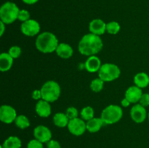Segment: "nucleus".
<instances>
[{
	"instance_id": "nucleus-1",
	"label": "nucleus",
	"mask_w": 149,
	"mask_h": 148,
	"mask_svg": "<svg viewBox=\"0 0 149 148\" xmlns=\"http://www.w3.org/2000/svg\"><path fill=\"white\" fill-rule=\"evenodd\" d=\"M103 41L100 36L88 33L81 38L79 43V52L83 55L93 56L95 55L103 49Z\"/></svg>"
},
{
	"instance_id": "nucleus-2",
	"label": "nucleus",
	"mask_w": 149,
	"mask_h": 148,
	"mask_svg": "<svg viewBox=\"0 0 149 148\" xmlns=\"http://www.w3.org/2000/svg\"><path fill=\"white\" fill-rule=\"evenodd\" d=\"M36 47L42 53H52L55 52L58 46V40L55 34L51 32H43L36 39Z\"/></svg>"
},
{
	"instance_id": "nucleus-3",
	"label": "nucleus",
	"mask_w": 149,
	"mask_h": 148,
	"mask_svg": "<svg viewBox=\"0 0 149 148\" xmlns=\"http://www.w3.org/2000/svg\"><path fill=\"white\" fill-rule=\"evenodd\" d=\"M61 91V87L58 83L55 81H48L41 88L42 99L49 102H53L59 98Z\"/></svg>"
},
{
	"instance_id": "nucleus-4",
	"label": "nucleus",
	"mask_w": 149,
	"mask_h": 148,
	"mask_svg": "<svg viewBox=\"0 0 149 148\" xmlns=\"http://www.w3.org/2000/svg\"><path fill=\"white\" fill-rule=\"evenodd\" d=\"M20 10L15 3L7 1L0 8V18L4 24H11L18 17Z\"/></svg>"
},
{
	"instance_id": "nucleus-5",
	"label": "nucleus",
	"mask_w": 149,
	"mask_h": 148,
	"mask_svg": "<svg viewBox=\"0 0 149 148\" xmlns=\"http://www.w3.org/2000/svg\"><path fill=\"white\" fill-rule=\"evenodd\" d=\"M123 115L122 107L116 104H111L103 109L101 113V119L106 125L113 124L121 120Z\"/></svg>"
},
{
	"instance_id": "nucleus-6",
	"label": "nucleus",
	"mask_w": 149,
	"mask_h": 148,
	"mask_svg": "<svg viewBox=\"0 0 149 148\" xmlns=\"http://www.w3.org/2000/svg\"><path fill=\"white\" fill-rule=\"evenodd\" d=\"M119 67L113 63H105L101 65L98 71V76L104 82H109L116 80L120 75Z\"/></svg>"
},
{
	"instance_id": "nucleus-7",
	"label": "nucleus",
	"mask_w": 149,
	"mask_h": 148,
	"mask_svg": "<svg viewBox=\"0 0 149 148\" xmlns=\"http://www.w3.org/2000/svg\"><path fill=\"white\" fill-rule=\"evenodd\" d=\"M67 127L71 134L77 136L84 134V132L87 130L86 123L83 119L79 118H76L69 120Z\"/></svg>"
},
{
	"instance_id": "nucleus-8",
	"label": "nucleus",
	"mask_w": 149,
	"mask_h": 148,
	"mask_svg": "<svg viewBox=\"0 0 149 148\" xmlns=\"http://www.w3.org/2000/svg\"><path fill=\"white\" fill-rule=\"evenodd\" d=\"M22 33L27 36H34L40 31V25L36 20L29 19L27 21L23 22L20 26Z\"/></svg>"
},
{
	"instance_id": "nucleus-9",
	"label": "nucleus",
	"mask_w": 149,
	"mask_h": 148,
	"mask_svg": "<svg viewBox=\"0 0 149 148\" xmlns=\"http://www.w3.org/2000/svg\"><path fill=\"white\" fill-rule=\"evenodd\" d=\"M17 116L15 110L12 106L4 104L0 107V120L3 123L10 124L15 120Z\"/></svg>"
},
{
	"instance_id": "nucleus-10",
	"label": "nucleus",
	"mask_w": 149,
	"mask_h": 148,
	"mask_svg": "<svg viewBox=\"0 0 149 148\" xmlns=\"http://www.w3.org/2000/svg\"><path fill=\"white\" fill-rule=\"evenodd\" d=\"M33 136L42 143H47L52 139V132L49 128L43 125L36 126L33 130Z\"/></svg>"
},
{
	"instance_id": "nucleus-11",
	"label": "nucleus",
	"mask_w": 149,
	"mask_h": 148,
	"mask_svg": "<svg viewBox=\"0 0 149 148\" xmlns=\"http://www.w3.org/2000/svg\"><path fill=\"white\" fill-rule=\"evenodd\" d=\"M130 116L134 122L141 123L145 121L147 117V112L146 107L141 104H136L132 107L130 110Z\"/></svg>"
},
{
	"instance_id": "nucleus-12",
	"label": "nucleus",
	"mask_w": 149,
	"mask_h": 148,
	"mask_svg": "<svg viewBox=\"0 0 149 148\" xmlns=\"http://www.w3.org/2000/svg\"><path fill=\"white\" fill-rule=\"evenodd\" d=\"M142 95V89L139 88L137 86H132L129 87L125 92V98L127 99L130 103L138 102Z\"/></svg>"
},
{
	"instance_id": "nucleus-13",
	"label": "nucleus",
	"mask_w": 149,
	"mask_h": 148,
	"mask_svg": "<svg viewBox=\"0 0 149 148\" xmlns=\"http://www.w3.org/2000/svg\"><path fill=\"white\" fill-rule=\"evenodd\" d=\"M89 29L91 33L100 36L106 31V23L100 19H95L90 23Z\"/></svg>"
},
{
	"instance_id": "nucleus-14",
	"label": "nucleus",
	"mask_w": 149,
	"mask_h": 148,
	"mask_svg": "<svg viewBox=\"0 0 149 148\" xmlns=\"http://www.w3.org/2000/svg\"><path fill=\"white\" fill-rule=\"evenodd\" d=\"M36 113L38 115L42 118H47L51 115L52 109L49 102L45 101L44 100H40L36 103L35 107Z\"/></svg>"
},
{
	"instance_id": "nucleus-15",
	"label": "nucleus",
	"mask_w": 149,
	"mask_h": 148,
	"mask_svg": "<svg viewBox=\"0 0 149 148\" xmlns=\"http://www.w3.org/2000/svg\"><path fill=\"white\" fill-rule=\"evenodd\" d=\"M85 69L90 73H95L99 71L101 67V61L95 55L90 56L84 62Z\"/></svg>"
},
{
	"instance_id": "nucleus-16",
	"label": "nucleus",
	"mask_w": 149,
	"mask_h": 148,
	"mask_svg": "<svg viewBox=\"0 0 149 148\" xmlns=\"http://www.w3.org/2000/svg\"><path fill=\"white\" fill-rule=\"evenodd\" d=\"M55 52L60 57L63 58V59H68L72 57L74 50H73L72 47L68 44L61 43L58 44Z\"/></svg>"
},
{
	"instance_id": "nucleus-17",
	"label": "nucleus",
	"mask_w": 149,
	"mask_h": 148,
	"mask_svg": "<svg viewBox=\"0 0 149 148\" xmlns=\"http://www.w3.org/2000/svg\"><path fill=\"white\" fill-rule=\"evenodd\" d=\"M86 125H87V130L90 133H96L100 130L102 126L105 125V123L101 119V118H93L87 120Z\"/></svg>"
},
{
	"instance_id": "nucleus-18",
	"label": "nucleus",
	"mask_w": 149,
	"mask_h": 148,
	"mask_svg": "<svg viewBox=\"0 0 149 148\" xmlns=\"http://www.w3.org/2000/svg\"><path fill=\"white\" fill-rule=\"evenodd\" d=\"M13 64V58L9 53L3 52L0 55V71L6 72L12 68Z\"/></svg>"
},
{
	"instance_id": "nucleus-19",
	"label": "nucleus",
	"mask_w": 149,
	"mask_h": 148,
	"mask_svg": "<svg viewBox=\"0 0 149 148\" xmlns=\"http://www.w3.org/2000/svg\"><path fill=\"white\" fill-rule=\"evenodd\" d=\"M134 83L139 88H146L149 85V75L143 72L138 73L134 77Z\"/></svg>"
},
{
	"instance_id": "nucleus-20",
	"label": "nucleus",
	"mask_w": 149,
	"mask_h": 148,
	"mask_svg": "<svg viewBox=\"0 0 149 148\" xmlns=\"http://www.w3.org/2000/svg\"><path fill=\"white\" fill-rule=\"evenodd\" d=\"M54 124L59 128L66 127L69 122V118L66 114L63 113H58L53 116Z\"/></svg>"
},
{
	"instance_id": "nucleus-21",
	"label": "nucleus",
	"mask_w": 149,
	"mask_h": 148,
	"mask_svg": "<svg viewBox=\"0 0 149 148\" xmlns=\"http://www.w3.org/2000/svg\"><path fill=\"white\" fill-rule=\"evenodd\" d=\"M21 145V140L17 136H11L4 140L1 147L2 148H20Z\"/></svg>"
},
{
	"instance_id": "nucleus-22",
	"label": "nucleus",
	"mask_w": 149,
	"mask_h": 148,
	"mask_svg": "<svg viewBox=\"0 0 149 148\" xmlns=\"http://www.w3.org/2000/svg\"><path fill=\"white\" fill-rule=\"evenodd\" d=\"M15 123L17 126V127H18L20 129H27L30 126L29 119L26 115H17L15 120Z\"/></svg>"
},
{
	"instance_id": "nucleus-23",
	"label": "nucleus",
	"mask_w": 149,
	"mask_h": 148,
	"mask_svg": "<svg viewBox=\"0 0 149 148\" xmlns=\"http://www.w3.org/2000/svg\"><path fill=\"white\" fill-rule=\"evenodd\" d=\"M94 113L95 112L93 107H90V106H87L81 110L80 115H81V119L87 121V120L94 118Z\"/></svg>"
},
{
	"instance_id": "nucleus-24",
	"label": "nucleus",
	"mask_w": 149,
	"mask_h": 148,
	"mask_svg": "<svg viewBox=\"0 0 149 148\" xmlns=\"http://www.w3.org/2000/svg\"><path fill=\"white\" fill-rule=\"evenodd\" d=\"M103 85H104V81L100 78H97L92 81L90 84V89L94 92H100L103 90Z\"/></svg>"
},
{
	"instance_id": "nucleus-25",
	"label": "nucleus",
	"mask_w": 149,
	"mask_h": 148,
	"mask_svg": "<svg viewBox=\"0 0 149 148\" xmlns=\"http://www.w3.org/2000/svg\"><path fill=\"white\" fill-rule=\"evenodd\" d=\"M120 30V25L116 21L109 22L106 24V31L112 35L118 33Z\"/></svg>"
},
{
	"instance_id": "nucleus-26",
	"label": "nucleus",
	"mask_w": 149,
	"mask_h": 148,
	"mask_svg": "<svg viewBox=\"0 0 149 148\" xmlns=\"http://www.w3.org/2000/svg\"><path fill=\"white\" fill-rule=\"evenodd\" d=\"M8 53L13 59H16L21 55V49L17 46H13L10 48Z\"/></svg>"
},
{
	"instance_id": "nucleus-27",
	"label": "nucleus",
	"mask_w": 149,
	"mask_h": 148,
	"mask_svg": "<svg viewBox=\"0 0 149 148\" xmlns=\"http://www.w3.org/2000/svg\"><path fill=\"white\" fill-rule=\"evenodd\" d=\"M65 114L68 116L69 120H71V119L78 118V110H77V109L76 107H70L66 110Z\"/></svg>"
},
{
	"instance_id": "nucleus-28",
	"label": "nucleus",
	"mask_w": 149,
	"mask_h": 148,
	"mask_svg": "<svg viewBox=\"0 0 149 148\" xmlns=\"http://www.w3.org/2000/svg\"><path fill=\"white\" fill-rule=\"evenodd\" d=\"M17 19H18L20 21L22 22L27 21V20H29V19H30V13H29V12H28L27 10H20L18 13Z\"/></svg>"
},
{
	"instance_id": "nucleus-29",
	"label": "nucleus",
	"mask_w": 149,
	"mask_h": 148,
	"mask_svg": "<svg viewBox=\"0 0 149 148\" xmlns=\"http://www.w3.org/2000/svg\"><path fill=\"white\" fill-rule=\"evenodd\" d=\"M27 148H44L43 143L36 139H32L28 143Z\"/></svg>"
},
{
	"instance_id": "nucleus-30",
	"label": "nucleus",
	"mask_w": 149,
	"mask_h": 148,
	"mask_svg": "<svg viewBox=\"0 0 149 148\" xmlns=\"http://www.w3.org/2000/svg\"><path fill=\"white\" fill-rule=\"evenodd\" d=\"M139 104L143 107H148L149 106V94L148 93H145L143 94L142 97H141V100L139 101Z\"/></svg>"
},
{
	"instance_id": "nucleus-31",
	"label": "nucleus",
	"mask_w": 149,
	"mask_h": 148,
	"mask_svg": "<svg viewBox=\"0 0 149 148\" xmlns=\"http://www.w3.org/2000/svg\"><path fill=\"white\" fill-rule=\"evenodd\" d=\"M47 144V148H61L59 142L54 139H51Z\"/></svg>"
},
{
	"instance_id": "nucleus-32",
	"label": "nucleus",
	"mask_w": 149,
	"mask_h": 148,
	"mask_svg": "<svg viewBox=\"0 0 149 148\" xmlns=\"http://www.w3.org/2000/svg\"><path fill=\"white\" fill-rule=\"evenodd\" d=\"M32 98L35 100H40L42 99V93H41V90L36 89L33 91L32 93Z\"/></svg>"
},
{
	"instance_id": "nucleus-33",
	"label": "nucleus",
	"mask_w": 149,
	"mask_h": 148,
	"mask_svg": "<svg viewBox=\"0 0 149 148\" xmlns=\"http://www.w3.org/2000/svg\"><path fill=\"white\" fill-rule=\"evenodd\" d=\"M121 104H122V105L124 107H129L130 104V102L125 97V98L121 101Z\"/></svg>"
},
{
	"instance_id": "nucleus-34",
	"label": "nucleus",
	"mask_w": 149,
	"mask_h": 148,
	"mask_svg": "<svg viewBox=\"0 0 149 148\" xmlns=\"http://www.w3.org/2000/svg\"><path fill=\"white\" fill-rule=\"evenodd\" d=\"M0 24H1V32H0V36H2V35L4 34V32L5 30V26H4V23L2 21L0 22Z\"/></svg>"
},
{
	"instance_id": "nucleus-35",
	"label": "nucleus",
	"mask_w": 149,
	"mask_h": 148,
	"mask_svg": "<svg viewBox=\"0 0 149 148\" xmlns=\"http://www.w3.org/2000/svg\"><path fill=\"white\" fill-rule=\"evenodd\" d=\"M22 1L27 4H33L37 2L39 0H22Z\"/></svg>"
},
{
	"instance_id": "nucleus-36",
	"label": "nucleus",
	"mask_w": 149,
	"mask_h": 148,
	"mask_svg": "<svg viewBox=\"0 0 149 148\" xmlns=\"http://www.w3.org/2000/svg\"><path fill=\"white\" fill-rule=\"evenodd\" d=\"M148 120H149V113H148Z\"/></svg>"
}]
</instances>
